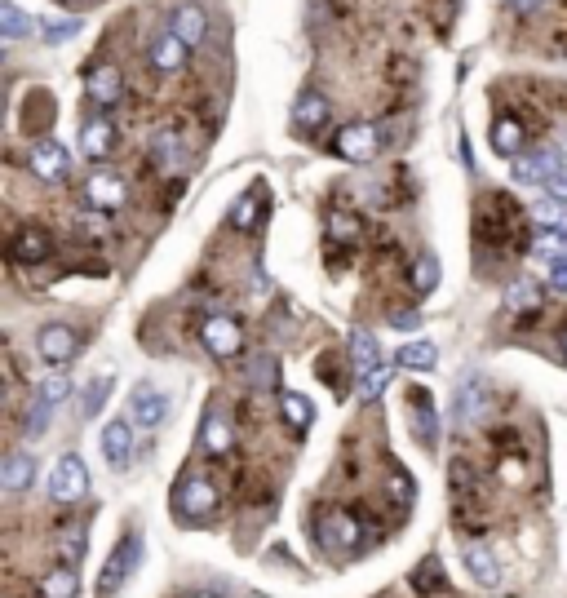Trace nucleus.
I'll return each mask as SVG.
<instances>
[{
  "mask_svg": "<svg viewBox=\"0 0 567 598\" xmlns=\"http://www.w3.org/2000/svg\"><path fill=\"white\" fill-rule=\"evenodd\" d=\"M151 67H156L160 76H178V71L187 67V45L173 32H160L151 40Z\"/></svg>",
  "mask_w": 567,
  "mask_h": 598,
  "instance_id": "obj_18",
  "label": "nucleus"
},
{
  "mask_svg": "<svg viewBox=\"0 0 567 598\" xmlns=\"http://www.w3.org/2000/svg\"><path fill=\"white\" fill-rule=\"evenodd\" d=\"M328 111H333V107H328L324 94H302L293 102V125L302 133H319L328 125Z\"/></svg>",
  "mask_w": 567,
  "mask_h": 598,
  "instance_id": "obj_21",
  "label": "nucleus"
},
{
  "mask_svg": "<svg viewBox=\"0 0 567 598\" xmlns=\"http://www.w3.org/2000/svg\"><path fill=\"white\" fill-rule=\"evenodd\" d=\"M262 200H257V191L253 195H240V200H235V209H231V226L235 231H249V226H257V218H262Z\"/></svg>",
  "mask_w": 567,
  "mask_h": 598,
  "instance_id": "obj_35",
  "label": "nucleus"
},
{
  "mask_svg": "<svg viewBox=\"0 0 567 598\" xmlns=\"http://www.w3.org/2000/svg\"><path fill=\"white\" fill-rule=\"evenodd\" d=\"M138 563H142V536L129 532L125 541L111 550L107 567H102V576H98V598H116L120 590H125V581L133 576V567H138Z\"/></svg>",
  "mask_w": 567,
  "mask_h": 598,
  "instance_id": "obj_1",
  "label": "nucleus"
},
{
  "mask_svg": "<svg viewBox=\"0 0 567 598\" xmlns=\"http://www.w3.org/2000/svg\"><path fill=\"white\" fill-rule=\"evenodd\" d=\"M523 147H528V125H523L519 116H510V111H505V116L492 120V151H497V156L519 160Z\"/></svg>",
  "mask_w": 567,
  "mask_h": 598,
  "instance_id": "obj_12",
  "label": "nucleus"
},
{
  "mask_svg": "<svg viewBox=\"0 0 567 598\" xmlns=\"http://www.w3.org/2000/svg\"><path fill=\"white\" fill-rule=\"evenodd\" d=\"M200 342L213 359H235L244 350V328L231 315H209L200 324Z\"/></svg>",
  "mask_w": 567,
  "mask_h": 598,
  "instance_id": "obj_4",
  "label": "nucleus"
},
{
  "mask_svg": "<svg viewBox=\"0 0 567 598\" xmlns=\"http://www.w3.org/2000/svg\"><path fill=\"white\" fill-rule=\"evenodd\" d=\"M107 390H111V377H94V381H89V395H85V412H89V417L98 412V404H102V395H107Z\"/></svg>",
  "mask_w": 567,
  "mask_h": 598,
  "instance_id": "obj_40",
  "label": "nucleus"
},
{
  "mask_svg": "<svg viewBox=\"0 0 567 598\" xmlns=\"http://www.w3.org/2000/svg\"><path fill=\"white\" fill-rule=\"evenodd\" d=\"M85 89H89V98H94L98 107H116V102H120V94H125V76H120V67L102 63V67H94V71H89Z\"/></svg>",
  "mask_w": 567,
  "mask_h": 598,
  "instance_id": "obj_17",
  "label": "nucleus"
},
{
  "mask_svg": "<svg viewBox=\"0 0 567 598\" xmlns=\"http://www.w3.org/2000/svg\"><path fill=\"white\" fill-rule=\"evenodd\" d=\"M359 231H364V226H359V218L355 213H328V240L333 244H359Z\"/></svg>",
  "mask_w": 567,
  "mask_h": 598,
  "instance_id": "obj_31",
  "label": "nucleus"
},
{
  "mask_svg": "<svg viewBox=\"0 0 567 598\" xmlns=\"http://www.w3.org/2000/svg\"><path fill=\"white\" fill-rule=\"evenodd\" d=\"M390 324H395V328H417V324H421V315H417V311H399L395 319H390Z\"/></svg>",
  "mask_w": 567,
  "mask_h": 598,
  "instance_id": "obj_45",
  "label": "nucleus"
},
{
  "mask_svg": "<svg viewBox=\"0 0 567 598\" xmlns=\"http://www.w3.org/2000/svg\"><path fill=\"white\" fill-rule=\"evenodd\" d=\"M151 160H156L164 173H178L182 160H187V147H182L178 133H156V138H151Z\"/></svg>",
  "mask_w": 567,
  "mask_h": 598,
  "instance_id": "obj_23",
  "label": "nucleus"
},
{
  "mask_svg": "<svg viewBox=\"0 0 567 598\" xmlns=\"http://www.w3.org/2000/svg\"><path fill=\"white\" fill-rule=\"evenodd\" d=\"M169 32L178 36L187 49L204 45V36H209V14H204L200 5H178L173 9V18H169Z\"/></svg>",
  "mask_w": 567,
  "mask_h": 598,
  "instance_id": "obj_14",
  "label": "nucleus"
},
{
  "mask_svg": "<svg viewBox=\"0 0 567 598\" xmlns=\"http://www.w3.org/2000/svg\"><path fill=\"white\" fill-rule=\"evenodd\" d=\"M14 257L18 262H45L49 257V235L40 231V226H23V231L14 235Z\"/></svg>",
  "mask_w": 567,
  "mask_h": 598,
  "instance_id": "obj_25",
  "label": "nucleus"
},
{
  "mask_svg": "<svg viewBox=\"0 0 567 598\" xmlns=\"http://www.w3.org/2000/svg\"><path fill=\"white\" fill-rule=\"evenodd\" d=\"M457 417L466 421V426H483V421L492 417V386L488 377H466V386L457 390Z\"/></svg>",
  "mask_w": 567,
  "mask_h": 598,
  "instance_id": "obj_6",
  "label": "nucleus"
},
{
  "mask_svg": "<svg viewBox=\"0 0 567 598\" xmlns=\"http://www.w3.org/2000/svg\"><path fill=\"white\" fill-rule=\"evenodd\" d=\"M76 590H80V581H76V567H71V563L54 567V572L40 581V594H45V598H76Z\"/></svg>",
  "mask_w": 567,
  "mask_h": 598,
  "instance_id": "obj_27",
  "label": "nucleus"
},
{
  "mask_svg": "<svg viewBox=\"0 0 567 598\" xmlns=\"http://www.w3.org/2000/svg\"><path fill=\"white\" fill-rule=\"evenodd\" d=\"M253 386H262V390L271 386V359H266V355H262V364L253 368Z\"/></svg>",
  "mask_w": 567,
  "mask_h": 598,
  "instance_id": "obj_44",
  "label": "nucleus"
},
{
  "mask_svg": "<svg viewBox=\"0 0 567 598\" xmlns=\"http://www.w3.org/2000/svg\"><path fill=\"white\" fill-rule=\"evenodd\" d=\"M40 32H45L49 45H58V40H67V36L80 32V18H54V23H40Z\"/></svg>",
  "mask_w": 567,
  "mask_h": 598,
  "instance_id": "obj_38",
  "label": "nucleus"
},
{
  "mask_svg": "<svg viewBox=\"0 0 567 598\" xmlns=\"http://www.w3.org/2000/svg\"><path fill=\"white\" fill-rule=\"evenodd\" d=\"M173 510H178L187 523L213 519V510H218V488H213L209 479H200V474H191V479H182L178 497H173Z\"/></svg>",
  "mask_w": 567,
  "mask_h": 598,
  "instance_id": "obj_2",
  "label": "nucleus"
},
{
  "mask_svg": "<svg viewBox=\"0 0 567 598\" xmlns=\"http://www.w3.org/2000/svg\"><path fill=\"white\" fill-rule=\"evenodd\" d=\"M386 386H390V368H373V373H364L355 381V395L364 399V404H373V399H381Z\"/></svg>",
  "mask_w": 567,
  "mask_h": 598,
  "instance_id": "obj_37",
  "label": "nucleus"
},
{
  "mask_svg": "<svg viewBox=\"0 0 567 598\" xmlns=\"http://www.w3.org/2000/svg\"><path fill=\"white\" fill-rule=\"evenodd\" d=\"M63 554H67V563H71V567L80 563V554H85V528H67V536H63Z\"/></svg>",
  "mask_w": 567,
  "mask_h": 598,
  "instance_id": "obj_39",
  "label": "nucleus"
},
{
  "mask_svg": "<svg viewBox=\"0 0 567 598\" xmlns=\"http://www.w3.org/2000/svg\"><path fill=\"white\" fill-rule=\"evenodd\" d=\"M280 412H284V421H288V426H293V430H306V426H311V399H302V395H284L280 399Z\"/></svg>",
  "mask_w": 567,
  "mask_h": 598,
  "instance_id": "obj_33",
  "label": "nucleus"
},
{
  "mask_svg": "<svg viewBox=\"0 0 567 598\" xmlns=\"http://www.w3.org/2000/svg\"><path fill=\"white\" fill-rule=\"evenodd\" d=\"M350 364H355L359 373H373V368H381L377 337L368 333V328H355V333H350Z\"/></svg>",
  "mask_w": 567,
  "mask_h": 598,
  "instance_id": "obj_24",
  "label": "nucleus"
},
{
  "mask_svg": "<svg viewBox=\"0 0 567 598\" xmlns=\"http://www.w3.org/2000/svg\"><path fill=\"white\" fill-rule=\"evenodd\" d=\"M505 306H510V311H536V306H541V284L519 280L510 293H505Z\"/></svg>",
  "mask_w": 567,
  "mask_h": 598,
  "instance_id": "obj_34",
  "label": "nucleus"
},
{
  "mask_svg": "<svg viewBox=\"0 0 567 598\" xmlns=\"http://www.w3.org/2000/svg\"><path fill=\"white\" fill-rule=\"evenodd\" d=\"M319 545H324L328 554H350L359 545V523L350 519V514L342 510H333V514H324V523H319Z\"/></svg>",
  "mask_w": 567,
  "mask_h": 598,
  "instance_id": "obj_9",
  "label": "nucleus"
},
{
  "mask_svg": "<svg viewBox=\"0 0 567 598\" xmlns=\"http://www.w3.org/2000/svg\"><path fill=\"white\" fill-rule=\"evenodd\" d=\"M195 598H218V594H195Z\"/></svg>",
  "mask_w": 567,
  "mask_h": 598,
  "instance_id": "obj_47",
  "label": "nucleus"
},
{
  "mask_svg": "<svg viewBox=\"0 0 567 598\" xmlns=\"http://www.w3.org/2000/svg\"><path fill=\"white\" fill-rule=\"evenodd\" d=\"M249 598H266V594H249Z\"/></svg>",
  "mask_w": 567,
  "mask_h": 598,
  "instance_id": "obj_48",
  "label": "nucleus"
},
{
  "mask_svg": "<svg viewBox=\"0 0 567 598\" xmlns=\"http://www.w3.org/2000/svg\"><path fill=\"white\" fill-rule=\"evenodd\" d=\"M80 151H85L89 160H107L111 151H116V125H111L107 116L89 120V125L80 129Z\"/></svg>",
  "mask_w": 567,
  "mask_h": 598,
  "instance_id": "obj_20",
  "label": "nucleus"
},
{
  "mask_svg": "<svg viewBox=\"0 0 567 598\" xmlns=\"http://www.w3.org/2000/svg\"><path fill=\"white\" fill-rule=\"evenodd\" d=\"M510 5H514V9H536L541 0H510Z\"/></svg>",
  "mask_w": 567,
  "mask_h": 598,
  "instance_id": "obj_46",
  "label": "nucleus"
},
{
  "mask_svg": "<svg viewBox=\"0 0 567 598\" xmlns=\"http://www.w3.org/2000/svg\"><path fill=\"white\" fill-rule=\"evenodd\" d=\"M235 443V430H231V417H226L222 408H209L204 412V430H200V448L209 452V457H226Z\"/></svg>",
  "mask_w": 567,
  "mask_h": 598,
  "instance_id": "obj_16",
  "label": "nucleus"
},
{
  "mask_svg": "<svg viewBox=\"0 0 567 598\" xmlns=\"http://www.w3.org/2000/svg\"><path fill=\"white\" fill-rule=\"evenodd\" d=\"M466 567H470V576H474L479 585H497V581H501L497 554L483 550V545H470V550H466Z\"/></svg>",
  "mask_w": 567,
  "mask_h": 598,
  "instance_id": "obj_26",
  "label": "nucleus"
},
{
  "mask_svg": "<svg viewBox=\"0 0 567 598\" xmlns=\"http://www.w3.org/2000/svg\"><path fill=\"white\" fill-rule=\"evenodd\" d=\"M395 359H399V368H412V373H421V368H426V373H430V368L439 364V350L430 346V342H408Z\"/></svg>",
  "mask_w": 567,
  "mask_h": 598,
  "instance_id": "obj_29",
  "label": "nucleus"
},
{
  "mask_svg": "<svg viewBox=\"0 0 567 598\" xmlns=\"http://www.w3.org/2000/svg\"><path fill=\"white\" fill-rule=\"evenodd\" d=\"M390 483H395V501L408 505L412 501V479H408V474L404 470H390Z\"/></svg>",
  "mask_w": 567,
  "mask_h": 598,
  "instance_id": "obj_41",
  "label": "nucleus"
},
{
  "mask_svg": "<svg viewBox=\"0 0 567 598\" xmlns=\"http://www.w3.org/2000/svg\"><path fill=\"white\" fill-rule=\"evenodd\" d=\"M550 195H554V200H559V204H567V169H559V173H554Z\"/></svg>",
  "mask_w": 567,
  "mask_h": 598,
  "instance_id": "obj_43",
  "label": "nucleus"
},
{
  "mask_svg": "<svg viewBox=\"0 0 567 598\" xmlns=\"http://www.w3.org/2000/svg\"><path fill=\"white\" fill-rule=\"evenodd\" d=\"M32 27H36V23L23 14V9L14 5V0H5V5H0V36H5V40L27 36V32H32Z\"/></svg>",
  "mask_w": 567,
  "mask_h": 598,
  "instance_id": "obj_32",
  "label": "nucleus"
},
{
  "mask_svg": "<svg viewBox=\"0 0 567 598\" xmlns=\"http://www.w3.org/2000/svg\"><path fill=\"white\" fill-rule=\"evenodd\" d=\"M67 169H71V151L63 142H54V138L32 142V173L40 182H63Z\"/></svg>",
  "mask_w": 567,
  "mask_h": 598,
  "instance_id": "obj_8",
  "label": "nucleus"
},
{
  "mask_svg": "<svg viewBox=\"0 0 567 598\" xmlns=\"http://www.w3.org/2000/svg\"><path fill=\"white\" fill-rule=\"evenodd\" d=\"M559 169H567L559 151H532V156L514 160V178H519V182H545V187H550Z\"/></svg>",
  "mask_w": 567,
  "mask_h": 598,
  "instance_id": "obj_15",
  "label": "nucleus"
},
{
  "mask_svg": "<svg viewBox=\"0 0 567 598\" xmlns=\"http://www.w3.org/2000/svg\"><path fill=\"white\" fill-rule=\"evenodd\" d=\"M85 200L94 204L98 213H120L129 204V182L111 169H98V173H89V182H85Z\"/></svg>",
  "mask_w": 567,
  "mask_h": 598,
  "instance_id": "obj_5",
  "label": "nucleus"
},
{
  "mask_svg": "<svg viewBox=\"0 0 567 598\" xmlns=\"http://www.w3.org/2000/svg\"><path fill=\"white\" fill-rule=\"evenodd\" d=\"M563 350H567V333H563Z\"/></svg>",
  "mask_w": 567,
  "mask_h": 598,
  "instance_id": "obj_49",
  "label": "nucleus"
},
{
  "mask_svg": "<svg viewBox=\"0 0 567 598\" xmlns=\"http://www.w3.org/2000/svg\"><path fill=\"white\" fill-rule=\"evenodd\" d=\"M89 492V470H85V461L76 457V452H67V457H58L54 461V474H49V497L54 501H80Z\"/></svg>",
  "mask_w": 567,
  "mask_h": 598,
  "instance_id": "obj_3",
  "label": "nucleus"
},
{
  "mask_svg": "<svg viewBox=\"0 0 567 598\" xmlns=\"http://www.w3.org/2000/svg\"><path fill=\"white\" fill-rule=\"evenodd\" d=\"M32 479H36V457H32V452H14V457L5 461V470H0V488H5V492L32 488Z\"/></svg>",
  "mask_w": 567,
  "mask_h": 598,
  "instance_id": "obj_22",
  "label": "nucleus"
},
{
  "mask_svg": "<svg viewBox=\"0 0 567 598\" xmlns=\"http://www.w3.org/2000/svg\"><path fill=\"white\" fill-rule=\"evenodd\" d=\"M36 350H40L45 364H67V359H76L80 337L71 333L67 324H45V328H40V337H36Z\"/></svg>",
  "mask_w": 567,
  "mask_h": 598,
  "instance_id": "obj_11",
  "label": "nucleus"
},
{
  "mask_svg": "<svg viewBox=\"0 0 567 598\" xmlns=\"http://www.w3.org/2000/svg\"><path fill=\"white\" fill-rule=\"evenodd\" d=\"M439 284V257H417V262H412V288H417V293H430V288Z\"/></svg>",
  "mask_w": 567,
  "mask_h": 598,
  "instance_id": "obj_36",
  "label": "nucleus"
},
{
  "mask_svg": "<svg viewBox=\"0 0 567 598\" xmlns=\"http://www.w3.org/2000/svg\"><path fill=\"white\" fill-rule=\"evenodd\" d=\"M532 253L536 257H550V262H567V226H550L532 240Z\"/></svg>",
  "mask_w": 567,
  "mask_h": 598,
  "instance_id": "obj_28",
  "label": "nucleus"
},
{
  "mask_svg": "<svg viewBox=\"0 0 567 598\" xmlns=\"http://www.w3.org/2000/svg\"><path fill=\"white\" fill-rule=\"evenodd\" d=\"M67 395H71V377H67V373H49V377L36 386V404H40V408H49V412L63 404Z\"/></svg>",
  "mask_w": 567,
  "mask_h": 598,
  "instance_id": "obj_30",
  "label": "nucleus"
},
{
  "mask_svg": "<svg viewBox=\"0 0 567 598\" xmlns=\"http://www.w3.org/2000/svg\"><path fill=\"white\" fill-rule=\"evenodd\" d=\"M408 412H412V421H417V439L426 443V448H435L439 443V417H435V399H430V390H412Z\"/></svg>",
  "mask_w": 567,
  "mask_h": 598,
  "instance_id": "obj_19",
  "label": "nucleus"
},
{
  "mask_svg": "<svg viewBox=\"0 0 567 598\" xmlns=\"http://www.w3.org/2000/svg\"><path fill=\"white\" fill-rule=\"evenodd\" d=\"M98 448H102V457L111 461V470H125L133 457V421H125V417L107 421L98 435Z\"/></svg>",
  "mask_w": 567,
  "mask_h": 598,
  "instance_id": "obj_10",
  "label": "nucleus"
},
{
  "mask_svg": "<svg viewBox=\"0 0 567 598\" xmlns=\"http://www.w3.org/2000/svg\"><path fill=\"white\" fill-rule=\"evenodd\" d=\"M550 288H554V293H567V262L550 266Z\"/></svg>",
  "mask_w": 567,
  "mask_h": 598,
  "instance_id": "obj_42",
  "label": "nucleus"
},
{
  "mask_svg": "<svg viewBox=\"0 0 567 598\" xmlns=\"http://www.w3.org/2000/svg\"><path fill=\"white\" fill-rule=\"evenodd\" d=\"M337 156L350 160V164H368L381 151V133L373 125H346L342 133H337Z\"/></svg>",
  "mask_w": 567,
  "mask_h": 598,
  "instance_id": "obj_7",
  "label": "nucleus"
},
{
  "mask_svg": "<svg viewBox=\"0 0 567 598\" xmlns=\"http://www.w3.org/2000/svg\"><path fill=\"white\" fill-rule=\"evenodd\" d=\"M129 417L138 421L142 430H156L160 421L169 417V399H164L156 386H138L133 390V399H129Z\"/></svg>",
  "mask_w": 567,
  "mask_h": 598,
  "instance_id": "obj_13",
  "label": "nucleus"
}]
</instances>
